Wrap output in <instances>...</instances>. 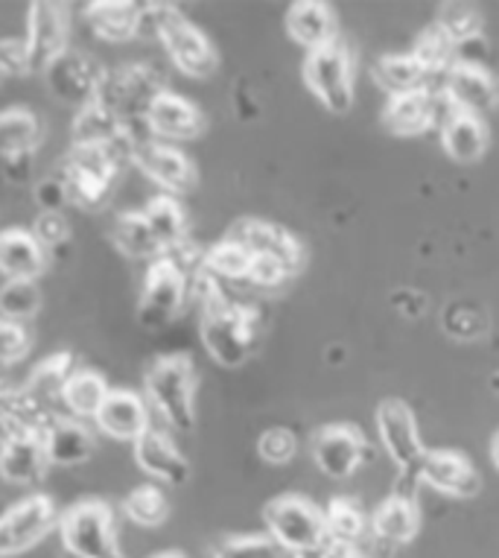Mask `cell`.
Here are the masks:
<instances>
[{
  "label": "cell",
  "mask_w": 499,
  "mask_h": 558,
  "mask_svg": "<svg viewBox=\"0 0 499 558\" xmlns=\"http://www.w3.org/2000/svg\"><path fill=\"white\" fill-rule=\"evenodd\" d=\"M490 453H494V462H497V468H499V433L494 436V448H490Z\"/></svg>",
  "instance_id": "681fc988"
},
{
  "label": "cell",
  "mask_w": 499,
  "mask_h": 558,
  "mask_svg": "<svg viewBox=\"0 0 499 558\" xmlns=\"http://www.w3.org/2000/svg\"><path fill=\"white\" fill-rule=\"evenodd\" d=\"M287 29L301 47L313 53L337 41V15L327 3H295L287 12Z\"/></svg>",
  "instance_id": "f1b7e54d"
},
{
  "label": "cell",
  "mask_w": 499,
  "mask_h": 558,
  "mask_svg": "<svg viewBox=\"0 0 499 558\" xmlns=\"http://www.w3.org/2000/svg\"><path fill=\"white\" fill-rule=\"evenodd\" d=\"M226 238L240 243L248 255L278 260V264L290 269V275H295L304 266V248H301L299 240L281 226H272V222L240 220L228 229Z\"/></svg>",
  "instance_id": "e0dca14e"
},
{
  "label": "cell",
  "mask_w": 499,
  "mask_h": 558,
  "mask_svg": "<svg viewBox=\"0 0 499 558\" xmlns=\"http://www.w3.org/2000/svg\"><path fill=\"white\" fill-rule=\"evenodd\" d=\"M187 287H191V275L184 272L182 266L173 264L167 255L153 260L144 275L141 295H137V325L149 333H158L167 325H173L187 302Z\"/></svg>",
  "instance_id": "8992f818"
},
{
  "label": "cell",
  "mask_w": 499,
  "mask_h": 558,
  "mask_svg": "<svg viewBox=\"0 0 499 558\" xmlns=\"http://www.w3.org/2000/svg\"><path fill=\"white\" fill-rule=\"evenodd\" d=\"M109 384H106V377L100 372H94V368H76L73 377L64 384L62 395H59V403H62V410L82 422V418H97V412H100L102 401L109 398Z\"/></svg>",
  "instance_id": "4dcf8cb0"
},
{
  "label": "cell",
  "mask_w": 499,
  "mask_h": 558,
  "mask_svg": "<svg viewBox=\"0 0 499 558\" xmlns=\"http://www.w3.org/2000/svg\"><path fill=\"white\" fill-rule=\"evenodd\" d=\"M29 348V337L24 325L19 322L0 319V366H15L19 360H24Z\"/></svg>",
  "instance_id": "bcb514c9"
},
{
  "label": "cell",
  "mask_w": 499,
  "mask_h": 558,
  "mask_svg": "<svg viewBox=\"0 0 499 558\" xmlns=\"http://www.w3.org/2000/svg\"><path fill=\"white\" fill-rule=\"evenodd\" d=\"M146 10H149V24L155 29V38L161 41L163 53L184 76L208 80V76L217 74V50H214L210 38L193 21L184 19L175 7L146 3Z\"/></svg>",
  "instance_id": "277c9868"
},
{
  "label": "cell",
  "mask_w": 499,
  "mask_h": 558,
  "mask_svg": "<svg viewBox=\"0 0 499 558\" xmlns=\"http://www.w3.org/2000/svg\"><path fill=\"white\" fill-rule=\"evenodd\" d=\"M365 436L351 424H327L313 436V459L321 474L348 480L365 459Z\"/></svg>",
  "instance_id": "ac0fdd59"
},
{
  "label": "cell",
  "mask_w": 499,
  "mask_h": 558,
  "mask_svg": "<svg viewBox=\"0 0 499 558\" xmlns=\"http://www.w3.org/2000/svg\"><path fill=\"white\" fill-rule=\"evenodd\" d=\"M41 147V120L27 106L0 111V161L3 158L38 156Z\"/></svg>",
  "instance_id": "83f0119b"
},
{
  "label": "cell",
  "mask_w": 499,
  "mask_h": 558,
  "mask_svg": "<svg viewBox=\"0 0 499 558\" xmlns=\"http://www.w3.org/2000/svg\"><path fill=\"white\" fill-rule=\"evenodd\" d=\"M252 260H255V257L248 255L240 243L226 238L202 255V269H205L210 278H217V281L219 278H226V281H248Z\"/></svg>",
  "instance_id": "d590c367"
},
{
  "label": "cell",
  "mask_w": 499,
  "mask_h": 558,
  "mask_svg": "<svg viewBox=\"0 0 499 558\" xmlns=\"http://www.w3.org/2000/svg\"><path fill=\"white\" fill-rule=\"evenodd\" d=\"M85 24L100 41L126 45L141 36L144 24H149V10L144 3H88Z\"/></svg>",
  "instance_id": "cb8c5ba5"
},
{
  "label": "cell",
  "mask_w": 499,
  "mask_h": 558,
  "mask_svg": "<svg viewBox=\"0 0 499 558\" xmlns=\"http://www.w3.org/2000/svg\"><path fill=\"white\" fill-rule=\"evenodd\" d=\"M146 403L153 407L170 430L191 433L196 427V368L191 357L170 354L146 368Z\"/></svg>",
  "instance_id": "7a4b0ae2"
},
{
  "label": "cell",
  "mask_w": 499,
  "mask_h": 558,
  "mask_svg": "<svg viewBox=\"0 0 499 558\" xmlns=\"http://www.w3.org/2000/svg\"><path fill=\"white\" fill-rule=\"evenodd\" d=\"M438 92L445 94L450 109L473 114V118H482L499 106V85L485 71V64L455 62L438 85Z\"/></svg>",
  "instance_id": "9a60e30c"
},
{
  "label": "cell",
  "mask_w": 499,
  "mask_h": 558,
  "mask_svg": "<svg viewBox=\"0 0 499 558\" xmlns=\"http://www.w3.org/2000/svg\"><path fill=\"white\" fill-rule=\"evenodd\" d=\"M50 459L45 450V433H15L0 441V480L21 488H36L45 480Z\"/></svg>",
  "instance_id": "d6986e66"
},
{
  "label": "cell",
  "mask_w": 499,
  "mask_h": 558,
  "mask_svg": "<svg viewBox=\"0 0 499 558\" xmlns=\"http://www.w3.org/2000/svg\"><path fill=\"white\" fill-rule=\"evenodd\" d=\"M123 512L137 526L155 530V526H161L167 521L170 504H167V497H163L158 485H137V488L129 492L126 500H123Z\"/></svg>",
  "instance_id": "f35d334b"
},
{
  "label": "cell",
  "mask_w": 499,
  "mask_h": 558,
  "mask_svg": "<svg viewBox=\"0 0 499 558\" xmlns=\"http://www.w3.org/2000/svg\"><path fill=\"white\" fill-rule=\"evenodd\" d=\"M33 199H36L38 211H64L71 205V193H68V179H64L62 167H56V170H50L33 184Z\"/></svg>",
  "instance_id": "ee69618b"
},
{
  "label": "cell",
  "mask_w": 499,
  "mask_h": 558,
  "mask_svg": "<svg viewBox=\"0 0 499 558\" xmlns=\"http://www.w3.org/2000/svg\"><path fill=\"white\" fill-rule=\"evenodd\" d=\"M111 243L120 255L132 257V260H158L163 255V248L158 246V240L146 226L144 214L141 211H123L111 222Z\"/></svg>",
  "instance_id": "836d02e7"
},
{
  "label": "cell",
  "mask_w": 499,
  "mask_h": 558,
  "mask_svg": "<svg viewBox=\"0 0 499 558\" xmlns=\"http://www.w3.org/2000/svg\"><path fill=\"white\" fill-rule=\"evenodd\" d=\"M94 422L106 436L118 441H137L153 427L149 403L144 395L132 392V389H111Z\"/></svg>",
  "instance_id": "7402d4cb"
},
{
  "label": "cell",
  "mask_w": 499,
  "mask_h": 558,
  "mask_svg": "<svg viewBox=\"0 0 499 558\" xmlns=\"http://www.w3.org/2000/svg\"><path fill=\"white\" fill-rule=\"evenodd\" d=\"M453 114L450 102L445 100V94L438 88H427V92L400 94V97H389V106L382 111V123L394 135H421L436 123H445Z\"/></svg>",
  "instance_id": "2e32d148"
},
{
  "label": "cell",
  "mask_w": 499,
  "mask_h": 558,
  "mask_svg": "<svg viewBox=\"0 0 499 558\" xmlns=\"http://www.w3.org/2000/svg\"><path fill=\"white\" fill-rule=\"evenodd\" d=\"M441 33H445L453 45H462V41H471V38H479L482 29V12L471 3H445L438 10V24Z\"/></svg>",
  "instance_id": "60d3db41"
},
{
  "label": "cell",
  "mask_w": 499,
  "mask_h": 558,
  "mask_svg": "<svg viewBox=\"0 0 499 558\" xmlns=\"http://www.w3.org/2000/svg\"><path fill=\"white\" fill-rule=\"evenodd\" d=\"M141 214H144L146 226H149V231H153L163 252L187 243V214H184L179 196L158 193V196L146 202Z\"/></svg>",
  "instance_id": "f546056e"
},
{
  "label": "cell",
  "mask_w": 499,
  "mask_h": 558,
  "mask_svg": "<svg viewBox=\"0 0 499 558\" xmlns=\"http://www.w3.org/2000/svg\"><path fill=\"white\" fill-rule=\"evenodd\" d=\"M71 12L62 3H33L27 19V36H24V59L27 74H47V68L62 59L71 47Z\"/></svg>",
  "instance_id": "30bf717a"
},
{
  "label": "cell",
  "mask_w": 499,
  "mask_h": 558,
  "mask_svg": "<svg viewBox=\"0 0 499 558\" xmlns=\"http://www.w3.org/2000/svg\"><path fill=\"white\" fill-rule=\"evenodd\" d=\"M377 430H380V441L391 462L400 471H418L427 448L421 441L418 424L415 415L403 401H382L377 407Z\"/></svg>",
  "instance_id": "7c38bea8"
},
{
  "label": "cell",
  "mask_w": 499,
  "mask_h": 558,
  "mask_svg": "<svg viewBox=\"0 0 499 558\" xmlns=\"http://www.w3.org/2000/svg\"><path fill=\"white\" fill-rule=\"evenodd\" d=\"M327 521V535H330V544L339 549H354V544L363 538L365 530V518L363 509L354 504V500H348V497H337V500H330L325 512Z\"/></svg>",
  "instance_id": "8d00e7d4"
},
{
  "label": "cell",
  "mask_w": 499,
  "mask_h": 558,
  "mask_svg": "<svg viewBox=\"0 0 499 558\" xmlns=\"http://www.w3.org/2000/svg\"><path fill=\"white\" fill-rule=\"evenodd\" d=\"M76 368H80V360H76L73 351L64 348V351H56V354L41 360V363L29 372L27 384L21 386V389H24L29 398H36L38 403L50 407L53 401H59L64 384L71 380Z\"/></svg>",
  "instance_id": "d6a6232c"
},
{
  "label": "cell",
  "mask_w": 499,
  "mask_h": 558,
  "mask_svg": "<svg viewBox=\"0 0 499 558\" xmlns=\"http://www.w3.org/2000/svg\"><path fill=\"white\" fill-rule=\"evenodd\" d=\"M295 450H299V439L287 427H272L257 439V453L269 465H287L295 457Z\"/></svg>",
  "instance_id": "f6af8a7d"
},
{
  "label": "cell",
  "mask_w": 499,
  "mask_h": 558,
  "mask_svg": "<svg viewBox=\"0 0 499 558\" xmlns=\"http://www.w3.org/2000/svg\"><path fill=\"white\" fill-rule=\"evenodd\" d=\"M59 535L68 558H120L114 514L102 500L73 504L59 518Z\"/></svg>",
  "instance_id": "52a82bcc"
},
{
  "label": "cell",
  "mask_w": 499,
  "mask_h": 558,
  "mask_svg": "<svg viewBox=\"0 0 499 558\" xmlns=\"http://www.w3.org/2000/svg\"><path fill=\"white\" fill-rule=\"evenodd\" d=\"M56 526H59V509H56L53 497L41 495V492L27 495L0 514V558L27 553Z\"/></svg>",
  "instance_id": "8fae6325"
},
{
  "label": "cell",
  "mask_w": 499,
  "mask_h": 558,
  "mask_svg": "<svg viewBox=\"0 0 499 558\" xmlns=\"http://www.w3.org/2000/svg\"><path fill=\"white\" fill-rule=\"evenodd\" d=\"M47 269V252L29 229L0 231V275L7 281H36Z\"/></svg>",
  "instance_id": "d4e9b609"
},
{
  "label": "cell",
  "mask_w": 499,
  "mask_h": 558,
  "mask_svg": "<svg viewBox=\"0 0 499 558\" xmlns=\"http://www.w3.org/2000/svg\"><path fill=\"white\" fill-rule=\"evenodd\" d=\"M202 293V342L219 366L240 368L248 363L257 345V311L231 302L217 278L205 269L196 272Z\"/></svg>",
  "instance_id": "6da1fadb"
},
{
  "label": "cell",
  "mask_w": 499,
  "mask_h": 558,
  "mask_svg": "<svg viewBox=\"0 0 499 558\" xmlns=\"http://www.w3.org/2000/svg\"><path fill=\"white\" fill-rule=\"evenodd\" d=\"M374 80H377V85H380L382 92H389V97L438 88L436 80L421 68L418 59L412 53L382 56L380 62H377V68H374Z\"/></svg>",
  "instance_id": "1f68e13d"
},
{
  "label": "cell",
  "mask_w": 499,
  "mask_h": 558,
  "mask_svg": "<svg viewBox=\"0 0 499 558\" xmlns=\"http://www.w3.org/2000/svg\"><path fill=\"white\" fill-rule=\"evenodd\" d=\"M146 126L158 141H193L205 132V114L196 102L173 92L158 94L146 109Z\"/></svg>",
  "instance_id": "ffe728a7"
},
{
  "label": "cell",
  "mask_w": 499,
  "mask_h": 558,
  "mask_svg": "<svg viewBox=\"0 0 499 558\" xmlns=\"http://www.w3.org/2000/svg\"><path fill=\"white\" fill-rule=\"evenodd\" d=\"M135 462L144 474L153 476L155 483L170 485V488L191 480V462H187L182 450L175 448L170 433L161 430V427H149L135 441Z\"/></svg>",
  "instance_id": "44dd1931"
},
{
  "label": "cell",
  "mask_w": 499,
  "mask_h": 558,
  "mask_svg": "<svg viewBox=\"0 0 499 558\" xmlns=\"http://www.w3.org/2000/svg\"><path fill=\"white\" fill-rule=\"evenodd\" d=\"M123 161H132V153L123 144H114V147H71V153L64 156L59 167H62L64 179H68L73 208H80V211L106 208Z\"/></svg>",
  "instance_id": "3957f363"
},
{
  "label": "cell",
  "mask_w": 499,
  "mask_h": 558,
  "mask_svg": "<svg viewBox=\"0 0 499 558\" xmlns=\"http://www.w3.org/2000/svg\"><path fill=\"white\" fill-rule=\"evenodd\" d=\"M163 92L167 85H163V71L158 64L129 62L114 71H106L94 100L109 106L123 120H141L146 118V109L153 106L155 97Z\"/></svg>",
  "instance_id": "ba28073f"
},
{
  "label": "cell",
  "mask_w": 499,
  "mask_h": 558,
  "mask_svg": "<svg viewBox=\"0 0 499 558\" xmlns=\"http://www.w3.org/2000/svg\"><path fill=\"white\" fill-rule=\"evenodd\" d=\"M374 535L389 544H409V541L418 535L421 526V512L418 500H409V497L391 495L380 509L374 512Z\"/></svg>",
  "instance_id": "e575fe53"
},
{
  "label": "cell",
  "mask_w": 499,
  "mask_h": 558,
  "mask_svg": "<svg viewBox=\"0 0 499 558\" xmlns=\"http://www.w3.org/2000/svg\"><path fill=\"white\" fill-rule=\"evenodd\" d=\"M21 74H27L24 38H3L0 41V83H7V80Z\"/></svg>",
  "instance_id": "7dc6e473"
},
{
  "label": "cell",
  "mask_w": 499,
  "mask_h": 558,
  "mask_svg": "<svg viewBox=\"0 0 499 558\" xmlns=\"http://www.w3.org/2000/svg\"><path fill=\"white\" fill-rule=\"evenodd\" d=\"M214 558H295L272 538V535H240L226 541Z\"/></svg>",
  "instance_id": "b9f144b4"
},
{
  "label": "cell",
  "mask_w": 499,
  "mask_h": 558,
  "mask_svg": "<svg viewBox=\"0 0 499 558\" xmlns=\"http://www.w3.org/2000/svg\"><path fill=\"white\" fill-rule=\"evenodd\" d=\"M45 450L47 459H50V465L73 468L82 465V462H88V459L94 457L97 439H94V433L88 430L85 424L62 415V418H53V422L47 424Z\"/></svg>",
  "instance_id": "484cf974"
},
{
  "label": "cell",
  "mask_w": 499,
  "mask_h": 558,
  "mask_svg": "<svg viewBox=\"0 0 499 558\" xmlns=\"http://www.w3.org/2000/svg\"><path fill=\"white\" fill-rule=\"evenodd\" d=\"M102 76H106V71H102L97 59H92L88 53H80V50H68L62 59H56L47 68L45 80L56 100L76 106V111H80L82 106H88L97 97Z\"/></svg>",
  "instance_id": "4fadbf2b"
},
{
  "label": "cell",
  "mask_w": 499,
  "mask_h": 558,
  "mask_svg": "<svg viewBox=\"0 0 499 558\" xmlns=\"http://www.w3.org/2000/svg\"><path fill=\"white\" fill-rule=\"evenodd\" d=\"M304 80L327 111L348 114L354 109V64H351V50L339 38L307 56Z\"/></svg>",
  "instance_id": "9c48e42d"
},
{
  "label": "cell",
  "mask_w": 499,
  "mask_h": 558,
  "mask_svg": "<svg viewBox=\"0 0 499 558\" xmlns=\"http://www.w3.org/2000/svg\"><path fill=\"white\" fill-rule=\"evenodd\" d=\"M266 530L290 556L313 558L321 556L330 544L325 512L299 495H283L269 500L264 509Z\"/></svg>",
  "instance_id": "5b68a950"
},
{
  "label": "cell",
  "mask_w": 499,
  "mask_h": 558,
  "mask_svg": "<svg viewBox=\"0 0 499 558\" xmlns=\"http://www.w3.org/2000/svg\"><path fill=\"white\" fill-rule=\"evenodd\" d=\"M412 56L418 59L421 68H424L433 80H445L447 71L455 64V45L441 33V29L433 27L427 29V33H421Z\"/></svg>",
  "instance_id": "ab89813d"
},
{
  "label": "cell",
  "mask_w": 499,
  "mask_h": 558,
  "mask_svg": "<svg viewBox=\"0 0 499 558\" xmlns=\"http://www.w3.org/2000/svg\"><path fill=\"white\" fill-rule=\"evenodd\" d=\"M29 231H33V238L38 240V246L45 248L47 255H53V252L71 243V222H68L64 211H38Z\"/></svg>",
  "instance_id": "7bdbcfd3"
},
{
  "label": "cell",
  "mask_w": 499,
  "mask_h": 558,
  "mask_svg": "<svg viewBox=\"0 0 499 558\" xmlns=\"http://www.w3.org/2000/svg\"><path fill=\"white\" fill-rule=\"evenodd\" d=\"M132 165L149 179L153 184L161 187V193L170 196H182V193L193 191L196 184V167L182 149H175L173 144H163L158 137L144 141L141 147L132 153Z\"/></svg>",
  "instance_id": "5bb4252c"
},
{
  "label": "cell",
  "mask_w": 499,
  "mask_h": 558,
  "mask_svg": "<svg viewBox=\"0 0 499 558\" xmlns=\"http://www.w3.org/2000/svg\"><path fill=\"white\" fill-rule=\"evenodd\" d=\"M153 558H184L182 553H158V556H153Z\"/></svg>",
  "instance_id": "816d5d0a"
},
{
  "label": "cell",
  "mask_w": 499,
  "mask_h": 558,
  "mask_svg": "<svg viewBox=\"0 0 499 558\" xmlns=\"http://www.w3.org/2000/svg\"><path fill=\"white\" fill-rule=\"evenodd\" d=\"M327 558H365V556H356L354 549H339V547H333L330 549V556Z\"/></svg>",
  "instance_id": "c3c4849f"
},
{
  "label": "cell",
  "mask_w": 499,
  "mask_h": 558,
  "mask_svg": "<svg viewBox=\"0 0 499 558\" xmlns=\"http://www.w3.org/2000/svg\"><path fill=\"white\" fill-rule=\"evenodd\" d=\"M45 304V295H41V287L38 281H3L0 284V319L19 322L24 325L27 319H33Z\"/></svg>",
  "instance_id": "74e56055"
},
{
  "label": "cell",
  "mask_w": 499,
  "mask_h": 558,
  "mask_svg": "<svg viewBox=\"0 0 499 558\" xmlns=\"http://www.w3.org/2000/svg\"><path fill=\"white\" fill-rule=\"evenodd\" d=\"M441 144H445L447 156L459 165H476L488 149V126L482 118L453 111L441 123Z\"/></svg>",
  "instance_id": "4316f807"
},
{
  "label": "cell",
  "mask_w": 499,
  "mask_h": 558,
  "mask_svg": "<svg viewBox=\"0 0 499 558\" xmlns=\"http://www.w3.org/2000/svg\"><path fill=\"white\" fill-rule=\"evenodd\" d=\"M421 483L436 488L450 497H473L479 495V474L471 465V459L455 453V450H427V457L418 468Z\"/></svg>",
  "instance_id": "603a6c76"
},
{
  "label": "cell",
  "mask_w": 499,
  "mask_h": 558,
  "mask_svg": "<svg viewBox=\"0 0 499 558\" xmlns=\"http://www.w3.org/2000/svg\"><path fill=\"white\" fill-rule=\"evenodd\" d=\"M7 395H10V389L3 386V380H0V407H3V401H7Z\"/></svg>",
  "instance_id": "f907efd6"
}]
</instances>
